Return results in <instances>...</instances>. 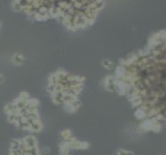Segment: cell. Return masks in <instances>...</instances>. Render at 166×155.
<instances>
[{
    "mask_svg": "<svg viewBox=\"0 0 166 155\" xmlns=\"http://www.w3.org/2000/svg\"><path fill=\"white\" fill-rule=\"evenodd\" d=\"M130 97L147 117L166 124V35L126 66Z\"/></svg>",
    "mask_w": 166,
    "mask_h": 155,
    "instance_id": "cell-1",
    "label": "cell"
},
{
    "mask_svg": "<svg viewBox=\"0 0 166 155\" xmlns=\"http://www.w3.org/2000/svg\"><path fill=\"white\" fill-rule=\"evenodd\" d=\"M102 0H21V6L41 17H57L71 27L84 26L92 21Z\"/></svg>",
    "mask_w": 166,
    "mask_h": 155,
    "instance_id": "cell-2",
    "label": "cell"
},
{
    "mask_svg": "<svg viewBox=\"0 0 166 155\" xmlns=\"http://www.w3.org/2000/svg\"><path fill=\"white\" fill-rule=\"evenodd\" d=\"M39 104L34 98L29 97L26 93L5 106L7 120L14 123L17 127L30 132L42 130L43 124L39 116Z\"/></svg>",
    "mask_w": 166,
    "mask_h": 155,
    "instance_id": "cell-3",
    "label": "cell"
},
{
    "mask_svg": "<svg viewBox=\"0 0 166 155\" xmlns=\"http://www.w3.org/2000/svg\"><path fill=\"white\" fill-rule=\"evenodd\" d=\"M10 155H43V153L39 148L36 139L33 136H27L26 138L13 142Z\"/></svg>",
    "mask_w": 166,
    "mask_h": 155,
    "instance_id": "cell-4",
    "label": "cell"
},
{
    "mask_svg": "<svg viewBox=\"0 0 166 155\" xmlns=\"http://www.w3.org/2000/svg\"><path fill=\"white\" fill-rule=\"evenodd\" d=\"M13 61H14V63H16V64H22V63L24 62V57L21 54H16V55L14 56V58H13Z\"/></svg>",
    "mask_w": 166,
    "mask_h": 155,
    "instance_id": "cell-5",
    "label": "cell"
},
{
    "mask_svg": "<svg viewBox=\"0 0 166 155\" xmlns=\"http://www.w3.org/2000/svg\"><path fill=\"white\" fill-rule=\"evenodd\" d=\"M4 81V78H3V76L1 74H0V84L2 83V82Z\"/></svg>",
    "mask_w": 166,
    "mask_h": 155,
    "instance_id": "cell-6",
    "label": "cell"
}]
</instances>
